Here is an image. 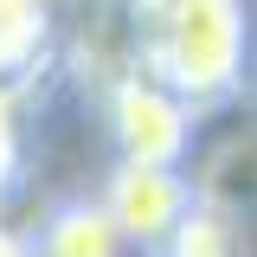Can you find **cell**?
Listing matches in <instances>:
<instances>
[{
    "label": "cell",
    "mask_w": 257,
    "mask_h": 257,
    "mask_svg": "<svg viewBox=\"0 0 257 257\" xmlns=\"http://www.w3.org/2000/svg\"><path fill=\"white\" fill-rule=\"evenodd\" d=\"M128 71L155 77L187 109L219 116L251 84V7L244 0H116Z\"/></svg>",
    "instance_id": "1"
},
{
    "label": "cell",
    "mask_w": 257,
    "mask_h": 257,
    "mask_svg": "<svg viewBox=\"0 0 257 257\" xmlns=\"http://www.w3.org/2000/svg\"><path fill=\"white\" fill-rule=\"evenodd\" d=\"M103 128L116 142V161H148V167H187L193 142H199V109H187L174 90H161L142 71H116L96 90Z\"/></svg>",
    "instance_id": "2"
},
{
    "label": "cell",
    "mask_w": 257,
    "mask_h": 257,
    "mask_svg": "<svg viewBox=\"0 0 257 257\" xmlns=\"http://www.w3.org/2000/svg\"><path fill=\"white\" fill-rule=\"evenodd\" d=\"M103 212L116 219V231L128 238V251L148 257L167 244V231L180 225V212L193 206V174L187 167H148V161H116L103 180Z\"/></svg>",
    "instance_id": "3"
},
{
    "label": "cell",
    "mask_w": 257,
    "mask_h": 257,
    "mask_svg": "<svg viewBox=\"0 0 257 257\" xmlns=\"http://www.w3.org/2000/svg\"><path fill=\"white\" fill-rule=\"evenodd\" d=\"M26 238H32V257H135L116 219L103 212V199H90V193L52 206Z\"/></svg>",
    "instance_id": "4"
},
{
    "label": "cell",
    "mask_w": 257,
    "mask_h": 257,
    "mask_svg": "<svg viewBox=\"0 0 257 257\" xmlns=\"http://www.w3.org/2000/svg\"><path fill=\"white\" fill-rule=\"evenodd\" d=\"M26 103H32V90L0 84V206H7L13 193L26 187V174H32V128H26Z\"/></svg>",
    "instance_id": "5"
},
{
    "label": "cell",
    "mask_w": 257,
    "mask_h": 257,
    "mask_svg": "<svg viewBox=\"0 0 257 257\" xmlns=\"http://www.w3.org/2000/svg\"><path fill=\"white\" fill-rule=\"evenodd\" d=\"M0 257H32V238L13 231V225H0Z\"/></svg>",
    "instance_id": "6"
},
{
    "label": "cell",
    "mask_w": 257,
    "mask_h": 257,
    "mask_svg": "<svg viewBox=\"0 0 257 257\" xmlns=\"http://www.w3.org/2000/svg\"><path fill=\"white\" fill-rule=\"evenodd\" d=\"M52 7H58V13H64V7H71V0H52Z\"/></svg>",
    "instance_id": "7"
}]
</instances>
